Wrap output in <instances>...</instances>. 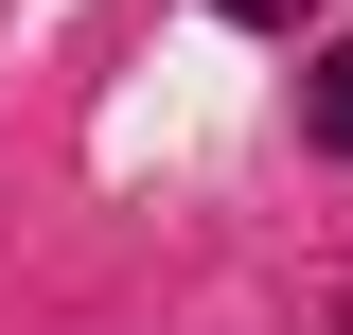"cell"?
I'll use <instances>...</instances> for the list:
<instances>
[{
  "label": "cell",
  "mask_w": 353,
  "mask_h": 335,
  "mask_svg": "<svg viewBox=\"0 0 353 335\" xmlns=\"http://www.w3.org/2000/svg\"><path fill=\"white\" fill-rule=\"evenodd\" d=\"M301 124H318V159H353V36L301 71Z\"/></svg>",
  "instance_id": "6da1fadb"
},
{
  "label": "cell",
  "mask_w": 353,
  "mask_h": 335,
  "mask_svg": "<svg viewBox=\"0 0 353 335\" xmlns=\"http://www.w3.org/2000/svg\"><path fill=\"white\" fill-rule=\"evenodd\" d=\"M230 18H265V36H301V18H318V0H230Z\"/></svg>",
  "instance_id": "7a4b0ae2"
}]
</instances>
